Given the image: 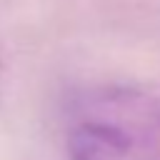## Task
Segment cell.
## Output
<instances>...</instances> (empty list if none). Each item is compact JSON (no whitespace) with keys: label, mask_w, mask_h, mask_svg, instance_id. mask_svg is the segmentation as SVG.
I'll use <instances>...</instances> for the list:
<instances>
[{"label":"cell","mask_w":160,"mask_h":160,"mask_svg":"<svg viewBox=\"0 0 160 160\" xmlns=\"http://www.w3.org/2000/svg\"><path fill=\"white\" fill-rule=\"evenodd\" d=\"M70 160H160V95L125 82L75 95L65 120Z\"/></svg>","instance_id":"obj_1"}]
</instances>
